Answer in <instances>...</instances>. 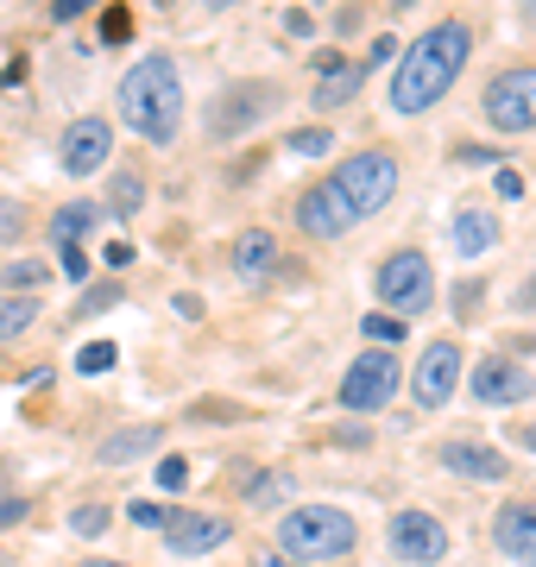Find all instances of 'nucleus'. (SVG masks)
Wrapping results in <instances>:
<instances>
[{"label":"nucleus","mask_w":536,"mask_h":567,"mask_svg":"<svg viewBox=\"0 0 536 567\" xmlns=\"http://www.w3.org/2000/svg\"><path fill=\"white\" fill-rule=\"evenodd\" d=\"M398 196V158L392 152H353L329 183H316L297 196V227L310 240H341L360 221H372L379 208Z\"/></svg>","instance_id":"1"},{"label":"nucleus","mask_w":536,"mask_h":567,"mask_svg":"<svg viewBox=\"0 0 536 567\" xmlns=\"http://www.w3.org/2000/svg\"><path fill=\"white\" fill-rule=\"evenodd\" d=\"M467 58H474V32L467 25L461 20L430 25L392 70V114H423V107H435L461 82Z\"/></svg>","instance_id":"2"},{"label":"nucleus","mask_w":536,"mask_h":567,"mask_svg":"<svg viewBox=\"0 0 536 567\" xmlns=\"http://www.w3.org/2000/svg\"><path fill=\"white\" fill-rule=\"evenodd\" d=\"M114 102H121V121L133 126L145 145H171L177 126H184V76H177V63H171L165 51H145V58L121 76Z\"/></svg>","instance_id":"3"},{"label":"nucleus","mask_w":536,"mask_h":567,"mask_svg":"<svg viewBox=\"0 0 536 567\" xmlns=\"http://www.w3.org/2000/svg\"><path fill=\"white\" fill-rule=\"evenodd\" d=\"M278 543H285L290 561H341L360 543V529H353L348 511H334V505H297V511H285Z\"/></svg>","instance_id":"4"},{"label":"nucleus","mask_w":536,"mask_h":567,"mask_svg":"<svg viewBox=\"0 0 536 567\" xmlns=\"http://www.w3.org/2000/svg\"><path fill=\"white\" fill-rule=\"evenodd\" d=\"M379 297H385V316H398V322H411V316H423V309L435 303V271L423 252H392V259L379 265Z\"/></svg>","instance_id":"5"},{"label":"nucleus","mask_w":536,"mask_h":567,"mask_svg":"<svg viewBox=\"0 0 536 567\" xmlns=\"http://www.w3.org/2000/svg\"><path fill=\"white\" fill-rule=\"evenodd\" d=\"M398 385H404L398 353H392V347H367V353L348 365V379H341V404L367 416V410H385V404H392Z\"/></svg>","instance_id":"6"},{"label":"nucleus","mask_w":536,"mask_h":567,"mask_svg":"<svg viewBox=\"0 0 536 567\" xmlns=\"http://www.w3.org/2000/svg\"><path fill=\"white\" fill-rule=\"evenodd\" d=\"M480 107H486V121H493L498 133H530L536 126V63H517V70L493 76Z\"/></svg>","instance_id":"7"},{"label":"nucleus","mask_w":536,"mask_h":567,"mask_svg":"<svg viewBox=\"0 0 536 567\" xmlns=\"http://www.w3.org/2000/svg\"><path fill=\"white\" fill-rule=\"evenodd\" d=\"M107 152H114V126L102 121V114H83V121L63 126L58 140V164L70 171V177H95L107 164Z\"/></svg>","instance_id":"8"},{"label":"nucleus","mask_w":536,"mask_h":567,"mask_svg":"<svg viewBox=\"0 0 536 567\" xmlns=\"http://www.w3.org/2000/svg\"><path fill=\"white\" fill-rule=\"evenodd\" d=\"M449 524H435L430 511H398L392 517V555L411 567H435L442 555H449Z\"/></svg>","instance_id":"9"},{"label":"nucleus","mask_w":536,"mask_h":567,"mask_svg":"<svg viewBox=\"0 0 536 567\" xmlns=\"http://www.w3.org/2000/svg\"><path fill=\"white\" fill-rule=\"evenodd\" d=\"M227 536H234V524L215 517V511H171L165 517V543L177 548V555H215Z\"/></svg>","instance_id":"10"},{"label":"nucleus","mask_w":536,"mask_h":567,"mask_svg":"<svg viewBox=\"0 0 536 567\" xmlns=\"http://www.w3.org/2000/svg\"><path fill=\"white\" fill-rule=\"evenodd\" d=\"M454 385H461V347H454V341L423 347V360H416V404H423V410L449 404Z\"/></svg>","instance_id":"11"},{"label":"nucleus","mask_w":536,"mask_h":567,"mask_svg":"<svg viewBox=\"0 0 536 567\" xmlns=\"http://www.w3.org/2000/svg\"><path fill=\"white\" fill-rule=\"evenodd\" d=\"M536 379L524 372V360H505V353H493V360L474 365V398L480 404H517V398H530Z\"/></svg>","instance_id":"12"},{"label":"nucleus","mask_w":536,"mask_h":567,"mask_svg":"<svg viewBox=\"0 0 536 567\" xmlns=\"http://www.w3.org/2000/svg\"><path fill=\"white\" fill-rule=\"evenodd\" d=\"M493 543L512 555L517 567H536V505H505L493 517Z\"/></svg>","instance_id":"13"},{"label":"nucleus","mask_w":536,"mask_h":567,"mask_svg":"<svg viewBox=\"0 0 536 567\" xmlns=\"http://www.w3.org/2000/svg\"><path fill=\"white\" fill-rule=\"evenodd\" d=\"M360 82H367V70L348 58H322V76H316L310 89V107H322V114H334V107H348L353 95H360Z\"/></svg>","instance_id":"14"},{"label":"nucleus","mask_w":536,"mask_h":567,"mask_svg":"<svg viewBox=\"0 0 536 567\" xmlns=\"http://www.w3.org/2000/svg\"><path fill=\"white\" fill-rule=\"evenodd\" d=\"M442 466L461 473V480H480V486H498V480H505V454L486 447V442H449L442 447Z\"/></svg>","instance_id":"15"},{"label":"nucleus","mask_w":536,"mask_h":567,"mask_svg":"<svg viewBox=\"0 0 536 567\" xmlns=\"http://www.w3.org/2000/svg\"><path fill=\"white\" fill-rule=\"evenodd\" d=\"M449 246L461 252V259H480V252H493L498 246V215H486V208H461L449 227Z\"/></svg>","instance_id":"16"},{"label":"nucleus","mask_w":536,"mask_h":567,"mask_svg":"<svg viewBox=\"0 0 536 567\" xmlns=\"http://www.w3.org/2000/svg\"><path fill=\"white\" fill-rule=\"evenodd\" d=\"M227 95H234V102H221V107H215V133L252 126V121H259V114H266L271 102H278V95H271L266 82H252V89H227Z\"/></svg>","instance_id":"17"},{"label":"nucleus","mask_w":536,"mask_h":567,"mask_svg":"<svg viewBox=\"0 0 536 567\" xmlns=\"http://www.w3.org/2000/svg\"><path fill=\"white\" fill-rule=\"evenodd\" d=\"M271 259H278V240H271L266 227H252V234L234 240V271H240V278H266Z\"/></svg>","instance_id":"18"},{"label":"nucleus","mask_w":536,"mask_h":567,"mask_svg":"<svg viewBox=\"0 0 536 567\" xmlns=\"http://www.w3.org/2000/svg\"><path fill=\"white\" fill-rule=\"evenodd\" d=\"M145 447H158V429H121V435H107L95 454H102V466H126V461H140Z\"/></svg>","instance_id":"19"},{"label":"nucleus","mask_w":536,"mask_h":567,"mask_svg":"<svg viewBox=\"0 0 536 567\" xmlns=\"http://www.w3.org/2000/svg\"><path fill=\"white\" fill-rule=\"evenodd\" d=\"M95 227V203H70V208H58L51 215V246H76Z\"/></svg>","instance_id":"20"},{"label":"nucleus","mask_w":536,"mask_h":567,"mask_svg":"<svg viewBox=\"0 0 536 567\" xmlns=\"http://www.w3.org/2000/svg\"><path fill=\"white\" fill-rule=\"evenodd\" d=\"M39 322V297H0V341H13V334H25V328Z\"/></svg>","instance_id":"21"},{"label":"nucleus","mask_w":536,"mask_h":567,"mask_svg":"<svg viewBox=\"0 0 536 567\" xmlns=\"http://www.w3.org/2000/svg\"><path fill=\"white\" fill-rule=\"evenodd\" d=\"M140 203H145V183L133 177V171H121V177H114V196H107V208H114V215H140Z\"/></svg>","instance_id":"22"},{"label":"nucleus","mask_w":536,"mask_h":567,"mask_svg":"<svg viewBox=\"0 0 536 567\" xmlns=\"http://www.w3.org/2000/svg\"><path fill=\"white\" fill-rule=\"evenodd\" d=\"M247 498L252 505H278V498H290V480L285 473H247Z\"/></svg>","instance_id":"23"},{"label":"nucleus","mask_w":536,"mask_h":567,"mask_svg":"<svg viewBox=\"0 0 536 567\" xmlns=\"http://www.w3.org/2000/svg\"><path fill=\"white\" fill-rule=\"evenodd\" d=\"M329 145H334L329 126H303V133H290V152H297V158H322Z\"/></svg>","instance_id":"24"},{"label":"nucleus","mask_w":536,"mask_h":567,"mask_svg":"<svg viewBox=\"0 0 536 567\" xmlns=\"http://www.w3.org/2000/svg\"><path fill=\"white\" fill-rule=\"evenodd\" d=\"M404 328H411V322H398V316H367V341L404 347Z\"/></svg>","instance_id":"25"},{"label":"nucleus","mask_w":536,"mask_h":567,"mask_svg":"<svg viewBox=\"0 0 536 567\" xmlns=\"http://www.w3.org/2000/svg\"><path fill=\"white\" fill-rule=\"evenodd\" d=\"M107 365H114V341H89L83 353H76V372H89V379L107 372Z\"/></svg>","instance_id":"26"},{"label":"nucleus","mask_w":536,"mask_h":567,"mask_svg":"<svg viewBox=\"0 0 536 567\" xmlns=\"http://www.w3.org/2000/svg\"><path fill=\"white\" fill-rule=\"evenodd\" d=\"M158 486H165V492H184L189 486V461H184V454H165V461H158Z\"/></svg>","instance_id":"27"},{"label":"nucleus","mask_w":536,"mask_h":567,"mask_svg":"<svg viewBox=\"0 0 536 567\" xmlns=\"http://www.w3.org/2000/svg\"><path fill=\"white\" fill-rule=\"evenodd\" d=\"M126 517H133L140 529H165L171 511H165V505H152V498H133V505H126Z\"/></svg>","instance_id":"28"},{"label":"nucleus","mask_w":536,"mask_h":567,"mask_svg":"<svg viewBox=\"0 0 536 567\" xmlns=\"http://www.w3.org/2000/svg\"><path fill=\"white\" fill-rule=\"evenodd\" d=\"M70 524H76V536H102V529H107V511H102V505H83Z\"/></svg>","instance_id":"29"},{"label":"nucleus","mask_w":536,"mask_h":567,"mask_svg":"<svg viewBox=\"0 0 536 567\" xmlns=\"http://www.w3.org/2000/svg\"><path fill=\"white\" fill-rule=\"evenodd\" d=\"M126 39V7H107V20H102V44H121Z\"/></svg>","instance_id":"30"},{"label":"nucleus","mask_w":536,"mask_h":567,"mask_svg":"<svg viewBox=\"0 0 536 567\" xmlns=\"http://www.w3.org/2000/svg\"><path fill=\"white\" fill-rule=\"evenodd\" d=\"M25 511H32V498H0V529H13Z\"/></svg>","instance_id":"31"},{"label":"nucleus","mask_w":536,"mask_h":567,"mask_svg":"<svg viewBox=\"0 0 536 567\" xmlns=\"http://www.w3.org/2000/svg\"><path fill=\"white\" fill-rule=\"evenodd\" d=\"M63 271H70V278H89V252L83 246H63Z\"/></svg>","instance_id":"32"},{"label":"nucleus","mask_w":536,"mask_h":567,"mask_svg":"<svg viewBox=\"0 0 536 567\" xmlns=\"http://www.w3.org/2000/svg\"><path fill=\"white\" fill-rule=\"evenodd\" d=\"M498 196H524V177H517L512 164H498Z\"/></svg>","instance_id":"33"},{"label":"nucleus","mask_w":536,"mask_h":567,"mask_svg":"<svg viewBox=\"0 0 536 567\" xmlns=\"http://www.w3.org/2000/svg\"><path fill=\"white\" fill-rule=\"evenodd\" d=\"M39 278H44L39 259H20V265H13V284H39Z\"/></svg>","instance_id":"34"},{"label":"nucleus","mask_w":536,"mask_h":567,"mask_svg":"<svg viewBox=\"0 0 536 567\" xmlns=\"http://www.w3.org/2000/svg\"><path fill=\"white\" fill-rule=\"evenodd\" d=\"M89 7H95V0H58L51 13H58V20H76V13H89Z\"/></svg>","instance_id":"35"},{"label":"nucleus","mask_w":536,"mask_h":567,"mask_svg":"<svg viewBox=\"0 0 536 567\" xmlns=\"http://www.w3.org/2000/svg\"><path fill=\"white\" fill-rule=\"evenodd\" d=\"M517 309H524V316H536V278L524 284V290H517Z\"/></svg>","instance_id":"36"},{"label":"nucleus","mask_w":536,"mask_h":567,"mask_svg":"<svg viewBox=\"0 0 536 567\" xmlns=\"http://www.w3.org/2000/svg\"><path fill=\"white\" fill-rule=\"evenodd\" d=\"M517 442H524V447H536V423H530V429H517Z\"/></svg>","instance_id":"37"},{"label":"nucleus","mask_w":536,"mask_h":567,"mask_svg":"<svg viewBox=\"0 0 536 567\" xmlns=\"http://www.w3.org/2000/svg\"><path fill=\"white\" fill-rule=\"evenodd\" d=\"M76 567H121V561H102V555H95V561H76Z\"/></svg>","instance_id":"38"},{"label":"nucleus","mask_w":536,"mask_h":567,"mask_svg":"<svg viewBox=\"0 0 536 567\" xmlns=\"http://www.w3.org/2000/svg\"><path fill=\"white\" fill-rule=\"evenodd\" d=\"M392 7H398V13H404V7H416V0H392Z\"/></svg>","instance_id":"39"},{"label":"nucleus","mask_w":536,"mask_h":567,"mask_svg":"<svg viewBox=\"0 0 536 567\" xmlns=\"http://www.w3.org/2000/svg\"><path fill=\"white\" fill-rule=\"evenodd\" d=\"M208 7H227V0H208Z\"/></svg>","instance_id":"40"},{"label":"nucleus","mask_w":536,"mask_h":567,"mask_svg":"<svg viewBox=\"0 0 536 567\" xmlns=\"http://www.w3.org/2000/svg\"><path fill=\"white\" fill-rule=\"evenodd\" d=\"M524 7H530V13H536V0H524Z\"/></svg>","instance_id":"41"}]
</instances>
